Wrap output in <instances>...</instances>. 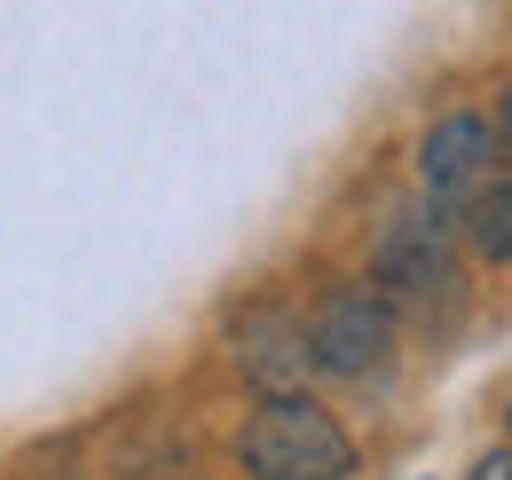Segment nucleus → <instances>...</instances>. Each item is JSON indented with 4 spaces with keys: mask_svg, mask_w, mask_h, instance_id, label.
Listing matches in <instances>:
<instances>
[{
    "mask_svg": "<svg viewBox=\"0 0 512 480\" xmlns=\"http://www.w3.org/2000/svg\"><path fill=\"white\" fill-rule=\"evenodd\" d=\"M394 347H402V315H394V300H386L379 284H339L308 315V362H316L323 378L363 386V378H379L386 362H394Z\"/></svg>",
    "mask_w": 512,
    "mask_h": 480,
    "instance_id": "7ed1b4c3",
    "label": "nucleus"
},
{
    "mask_svg": "<svg viewBox=\"0 0 512 480\" xmlns=\"http://www.w3.org/2000/svg\"><path fill=\"white\" fill-rule=\"evenodd\" d=\"M457 244L473 252V260H489V268H512V174H489L457 213Z\"/></svg>",
    "mask_w": 512,
    "mask_h": 480,
    "instance_id": "423d86ee",
    "label": "nucleus"
},
{
    "mask_svg": "<svg viewBox=\"0 0 512 480\" xmlns=\"http://www.w3.org/2000/svg\"><path fill=\"white\" fill-rule=\"evenodd\" d=\"M465 480H512V449H489V457H473V473Z\"/></svg>",
    "mask_w": 512,
    "mask_h": 480,
    "instance_id": "6e6552de",
    "label": "nucleus"
},
{
    "mask_svg": "<svg viewBox=\"0 0 512 480\" xmlns=\"http://www.w3.org/2000/svg\"><path fill=\"white\" fill-rule=\"evenodd\" d=\"M505 433H512V402H505Z\"/></svg>",
    "mask_w": 512,
    "mask_h": 480,
    "instance_id": "1a4fd4ad",
    "label": "nucleus"
},
{
    "mask_svg": "<svg viewBox=\"0 0 512 480\" xmlns=\"http://www.w3.org/2000/svg\"><path fill=\"white\" fill-rule=\"evenodd\" d=\"M371 284L394 300V315H434L457 292V221L442 205H402L371 244Z\"/></svg>",
    "mask_w": 512,
    "mask_h": 480,
    "instance_id": "f03ea898",
    "label": "nucleus"
},
{
    "mask_svg": "<svg viewBox=\"0 0 512 480\" xmlns=\"http://www.w3.org/2000/svg\"><path fill=\"white\" fill-rule=\"evenodd\" d=\"M237 465L253 480H347L355 433L300 386H284V394H260V410L237 425Z\"/></svg>",
    "mask_w": 512,
    "mask_h": 480,
    "instance_id": "f257e3e1",
    "label": "nucleus"
},
{
    "mask_svg": "<svg viewBox=\"0 0 512 480\" xmlns=\"http://www.w3.org/2000/svg\"><path fill=\"white\" fill-rule=\"evenodd\" d=\"M489 134H497V158H512V87L497 95V111H489Z\"/></svg>",
    "mask_w": 512,
    "mask_h": 480,
    "instance_id": "0eeeda50",
    "label": "nucleus"
},
{
    "mask_svg": "<svg viewBox=\"0 0 512 480\" xmlns=\"http://www.w3.org/2000/svg\"><path fill=\"white\" fill-rule=\"evenodd\" d=\"M237 370L253 378L260 394H284V386H300L316 362H308V323L292 315V307H253L245 323H237Z\"/></svg>",
    "mask_w": 512,
    "mask_h": 480,
    "instance_id": "39448f33",
    "label": "nucleus"
},
{
    "mask_svg": "<svg viewBox=\"0 0 512 480\" xmlns=\"http://www.w3.org/2000/svg\"><path fill=\"white\" fill-rule=\"evenodd\" d=\"M489 174H497V134H489L481 111H442L418 134V189H426V205L457 213Z\"/></svg>",
    "mask_w": 512,
    "mask_h": 480,
    "instance_id": "20e7f679",
    "label": "nucleus"
}]
</instances>
